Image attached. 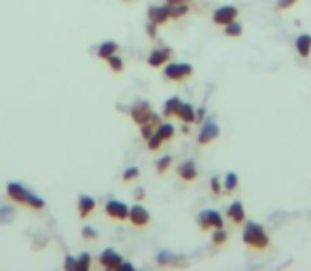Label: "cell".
Returning a JSON list of instances; mask_svg holds the SVG:
<instances>
[{
	"instance_id": "obj_38",
	"label": "cell",
	"mask_w": 311,
	"mask_h": 271,
	"mask_svg": "<svg viewBox=\"0 0 311 271\" xmlns=\"http://www.w3.org/2000/svg\"><path fill=\"white\" fill-rule=\"evenodd\" d=\"M123 3H136V0H123Z\"/></svg>"
},
{
	"instance_id": "obj_4",
	"label": "cell",
	"mask_w": 311,
	"mask_h": 271,
	"mask_svg": "<svg viewBox=\"0 0 311 271\" xmlns=\"http://www.w3.org/2000/svg\"><path fill=\"white\" fill-rule=\"evenodd\" d=\"M157 117H159V115H154L152 108H150V104L144 102V100H138V102L133 104L131 110H129V119H131V121L136 123L138 127L144 125V123H148V121H152V119H157Z\"/></svg>"
},
{
	"instance_id": "obj_36",
	"label": "cell",
	"mask_w": 311,
	"mask_h": 271,
	"mask_svg": "<svg viewBox=\"0 0 311 271\" xmlns=\"http://www.w3.org/2000/svg\"><path fill=\"white\" fill-rule=\"evenodd\" d=\"M193 0H165V5H191Z\"/></svg>"
},
{
	"instance_id": "obj_7",
	"label": "cell",
	"mask_w": 311,
	"mask_h": 271,
	"mask_svg": "<svg viewBox=\"0 0 311 271\" xmlns=\"http://www.w3.org/2000/svg\"><path fill=\"white\" fill-rule=\"evenodd\" d=\"M127 220L136 229H144V227H148V223H150V214H148V210L144 208L142 204H136V206L129 208V218Z\"/></svg>"
},
{
	"instance_id": "obj_12",
	"label": "cell",
	"mask_w": 311,
	"mask_h": 271,
	"mask_svg": "<svg viewBox=\"0 0 311 271\" xmlns=\"http://www.w3.org/2000/svg\"><path fill=\"white\" fill-rule=\"evenodd\" d=\"M218 136H220V127L216 125L214 121H210V123H205L201 127L199 138H197V144H199V146H207V144H212Z\"/></svg>"
},
{
	"instance_id": "obj_23",
	"label": "cell",
	"mask_w": 311,
	"mask_h": 271,
	"mask_svg": "<svg viewBox=\"0 0 311 271\" xmlns=\"http://www.w3.org/2000/svg\"><path fill=\"white\" fill-rule=\"evenodd\" d=\"M168 9H170V19H182L189 15L191 5H168Z\"/></svg>"
},
{
	"instance_id": "obj_15",
	"label": "cell",
	"mask_w": 311,
	"mask_h": 271,
	"mask_svg": "<svg viewBox=\"0 0 311 271\" xmlns=\"http://www.w3.org/2000/svg\"><path fill=\"white\" fill-rule=\"evenodd\" d=\"M96 199L91 195H81L79 197V204H76V210H79V216L81 218H89V214H93V210H96Z\"/></svg>"
},
{
	"instance_id": "obj_14",
	"label": "cell",
	"mask_w": 311,
	"mask_h": 271,
	"mask_svg": "<svg viewBox=\"0 0 311 271\" xmlns=\"http://www.w3.org/2000/svg\"><path fill=\"white\" fill-rule=\"evenodd\" d=\"M148 22L157 24V26L168 24L170 22V9H168V5H163V7H150L148 9Z\"/></svg>"
},
{
	"instance_id": "obj_9",
	"label": "cell",
	"mask_w": 311,
	"mask_h": 271,
	"mask_svg": "<svg viewBox=\"0 0 311 271\" xmlns=\"http://www.w3.org/2000/svg\"><path fill=\"white\" fill-rule=\"evenodd\" d=\"M98 263H100V267H104V269L115 271V269H119V267H121V263H123V256L117 252V250L106 248V250H104V252L100 254Z\"/></svg>"
},
{
	"instance_id": "obj_6",
	"label": "cell",
	"mask_w": 311,
	"mask_h": 271,
	"mask_svg": "<svg viewBox=\"0 0 311 271\" xmlns=\"http://www.w3.org/2000/svg\"><path fill=\"white\" fill-rule=\"evenodd\" d=\"M104 212H106L108 218L123 223V220L129 218V206L119 202V199H110V202H106V206H104Z\"/></svg>"
},
{
	"instance_id": "obj_20",
	"label": "cell",
	"mask_w": 311,
	"mask_h": 271,
	"mask_svg": "<svg viewBox=\"0 0 311 271\" xmlns=\"http://www.w3.org/2000/svg\"><path fill=\"white\" fill-rule=\"evenodd\" d=\"M226 242H229V231H226L224 227L212 229V246L214 248H222Z\"/></svg>"
},
{
	"instance_id": "obj_22",
	"label": "cell",
	"mask_w": 311,
	"mask_h": 271,
	"mask_svg": "<svg viewBox=\"0 0 311 271\" xmlns=\"http://www.w3.org/2000/svg\"><path fill=\"white\" fill-rule=\"evenodd\" d=\"M222 34H224V36H229V38H237V36H242V34H244V26L240 24V19H235V22L226 24V26L222 28Z\"/></svg>"
},
{
	"instance_id": "obj_34",
	"label": "cell",
	"mask_w": 311,
	"mask_h": 271,
	"mask_svg": "<svg viewBox=\"0 0 311 271\" xmlns=\"http://www.w3.org/2000/svg\"><path fill=\"white\" fill-rule=\"evenodd\" d=\"M89 267H91V256L83 252L81 258L76 260V269H89Z\"/></svg>"
},
{
	"instance_id": "obj_32",
	"label": "cell",
	"mask_w": 311,
	"mask_h": 271,
	"mask_svg": "<svg viewBox=\"0 0 311 271\" xmlns=\"http://www.w3.org/2000/svg\"><path fill=\"white\" fill-rule=\"evenodd\" d=\"M298 3V0H277V5H275V11H288L290 7H294Z\"/></svg>"
},
{
	"instance_id": "obj_8",
	"label": "cell",
	"mask_w": 311,
	"mask_h": 271,
	"mask_svg": "<svg viewBox=\"0 0 311 271\" xmlns=\"http://www.w3.org/2000/svg\"><path fill=\"white\" fill-rule=\"evenodd\" d=\"M172 55H174V51H172L170 47L152 49L150 55H148V59H146V64H148L150 68H163L168 62H172Z\"/></svg>"
},
{
	"instance_id": "obj_37",
	"label": "cell",
	"mask_w": 311,
	"mask_h": 271,
	"mask_svg": "<svg viewBox=\"0 0 311 271\" xmlns=\"http://www.w3.org/2000/svg\"><path fill=\"white\" fill-rule=\"evenodd\" d=\"M136 197H138V199H142V197H144V191H142V189H138V191H136Z\"/></svg>"
},
{
	"instance_id": "obj_35",
	"label": "cell",
	"mask_w": 311,
	"mask_h": 271,
	"mask_svg": "<svg viewBox=\"0 0 311 271\" xmlns=\"http://www.w3.org/2000/svg\"><path fill=\"white\" fill-rule=\"evenodd\" d=\"M64 267H66V269H76V260L72 258V256H68L66 263H64Z\"/></svg>"
},
{
	"instance_id": "obj_18",
	"label": "cell",
	"mask_w": 311,
	"mask_h": 271,
	"mask_svg": "<svg viewBox=\"0 0 311 271\" xmlns=\"http://www.w3.org/2000/svg\"><path fill=\"white\" fill-rule=\"evenodd\" d=\"M176 119H180L184 125H191V123L197 121V110H195L191 104L182 102V106H180V110H178V115H176Z\"/></svg>"
},
{
	"instance_id": "obj_21",
	"label": "cell",
	"mask_w": 311,
	"mask_h": 271,
	"mask_svg": "<svg viewBox=\"0 0 311 271\" xmlns=\"http://www.w3.org/2000/svg\"><path fill=\"white\" fill-rule=\"evenodd\" d=\"M180 106H182V100H180V98H170L168 102H165V106H163V117L174 119L176 115H178Z\"/></svg>"
},
{
	"instance_id": "obj_2",
	"label": "cell",
	"mask_w": 311,
	"mask_h": 271,
	"mask_svg": "<svg viewBox=\"0 0 311 271\" xmlns=\"http://www.w3.org/2000/svg\"><path fill=\"white\" fill-rule=\"evenodd\" d=\"M193 76V66L184 62H168L163 66V78L170 83H182Z\"/></svg>"
},
{
	"instance_id": "obj_19",
	"label": "cell",
	"mask_w": 311,
	"mask_h": 271,
	"mask_svg": "<svg viewBox=\"0 0 311 271\" xmlns=\"http://www.w3.org/2000/svg\"><path fill=\"white\" fill-rule=\"evenodd\" d=\"M154 134H157L163 142H170V140H174V136H176V127L170 121H161L157 125V129H154Z\"/></svg>"
},
{
	"instance_id": "obj_28",
	"label": "cell",
	"mask_w": 311,
	"mask_h": 271,
	"mask_svg": "<svg viewBox=\"0 0 311 271\" xmlns=\"http://www.w3.org/2000/svg\"><path fill=\"white\" fill-rule=\"evenodd\" d=\"M28 208H32V210H36V212H40V210H45V199H40V197H36L34 193H30V197H28V204H26Z\"/></svg>"
},
{
	"instance_id": "obj_3",
	"label": "cell",
	"mask_w": 311,
	"mask_h": 271,
	"mask_svg": "<svg viewBox=\"0 0 311 271\" xmlns=\"http://www.w3.org/2000/svg\"><path fill=\"white\" fill-rule=\"evenodd\" d=\"M197 225L203 233L212 229H218V227H224V216L218 212V210H201L199 216H197Z\"/></svg>"
},
{
	"instance_id": "obj_13",
	"label": "cell",
	"mask_w": 311,
	"mask_h": 271,
	"mask_svg": "<svg viewBox=\"0 0 311 271\" xmlns=\"http://www.w3.org/2000/svg\"><path fill=\"white\" fill-rule=\"evenodd\" d=\"M226 220H231V223L237 225V227L246 223V208L240 199H237V202H231V206L226 208Z\"/></svg>"
},
{
	"instance_id": "obj_24",
	"label": "cell",
	"mask_w": 311,
	"mask_h": 271,
	"mask_svg": "<svg viewBox=\"0 0 311 271\" xmlns=\"http://www.w3.org/2000/svg\"><path fill=\"white\" fill-rule=\"evenodd\" d=\"M222 187H224V193H235L237 187H240V178H237V174H235V172H229V174H226Z\"/></svg>"
},
{
	"instance_id": "obj_17",
	"label": "cell",
	"mask_w": 311,
	"mask_h": 271,
	"mask_svg": "<svg viewBox=\"0 0 311 271\" xmlns=\"http://www.w3.org/2000/svg\"><path fill=\"white\" fill-rule=\"evenodd\" d=\"M294 49L300 57H309L311 55V34H298L294 41Z\"/></svg>"
},
{
	"instance_id": "obj_5",
	"label": "cell",
	"mask_w": 311,
	"mask_h": 271,
	"mask_svg": "<svg viewBox=\"0 0 311 271\" xmlns=\"http://www.w3.org/2000/svg\"><path fill=\"white\" fill-rule=\"evenodd\" d=\"M237 17H240V9H237L235 5H222L212 13V24L218 26V28H224L226 24L235 22Z\"/></svg>"
},
{
	"instance_id": "obj_25",
	"label": "cell",
	"mask_w": 311,
	"mask_h": 271,
	"mask_svg": "<svg viewBox=\"0 0 311 271\" xmlns=\"http://www.w3.org/2000/svg\"><path fill=\"white\" fill-rule=\"evenodd\" d=\"M106 64H108V68H110L115 74H121L123 70H125V62H123V57H121L119 53H115L112 57H108V59H106Z\"/></svg>"
},
{
	"instance_id": "obj_1",
	"label": "cell",
	"mask_w": 311,
	"mask_h": 271,
	"mask_svg": "<svg viewBox=\"0 0 311 271\" xmlns=\"http://www.w3.org/2000/svg\"><path fill=\"white\" fill-rule=\"evenodd\" d=\"M242 242L248 250H252V252H265V250L271 248V237H269L265 227L254 223V220H246L244 223Z\"/></svg>"
},
{
	"instance_id": "obj_31",
	"label": "cell",
	"mask_w": 311,
	"mask_h": 271,
	"mask_svg": "<svg viewBox=\"0 0 311 271\" xmlns=\"http://www.w3.org/2000/svg\"><path fill=\"white\" fill-rule=\"evenodd\" d=\"M146 146H148V150H159V148L163 146V140H161L157 134H152V136L146 140Z\"/></svg>"
},
{
	"instance_id": "obj_10",
	"label": "cell",
	"mask_w": 311,
	"mask_h": 271,
	"mask_svg": "<svg viewBox=\"0 0 311 271\" xmlns=\"http://www.w3.org/2000/svg\"><path fill=\"white\" fill-rule=\"evenodd\" d=\"M7 197L11 199L13 204L26 206L28 204V197H30V191L24 185H19V183H9L7 185Z\"/></svg>"
},
{
	"instance_id": "obj_16",
	"label": "cell",
	"mask_w": 311,
	"mask_h": 271,
	"mask_svg": "<svg viewBox=\"0 0 311 271\" xmlns=\"http://www.w3.org/2000/svg\"><path fill=\"white\" fill-rule=\"evenodd\" d=\"M119 51H121L119 43H115V41H104V43L98 47V57L102 59V62H106L108 57H112V55L119 53Z\"/></svg>"
},
{
	"instance_id": "obj_27",
	"label": "cell",
	"mask_w": 311,
	"mask_h": 271,
	"mask_svg": "<svg viewBox=\"0 0 311 271\" xmlns=\"http://www.w3.org/2000/svg\"><path fill=\"white\" fill-rule=\"evenodd\" d=\"M157 263H159V265H184L182 260H178L176 256H172L170 252H161V254L157 256Z\"/></svg>"
},
{
	"instance_id": "obj_11",
	"label": "cell",
	"mask_w": 311,
	"mask_h": 271,
	"mask_svg": "<svg viewBox=\"0 0 311 271\" xmlns=\"http://www.w3.org/2000/svg\"><path fill=\"white\" fill-rule=\"evenodd\" d=\"M176 174H178V178L182 180V183L191 185L197 180V176H199V172H197V165L193 159H186V161H182L178 167H176Z\"/></svg>"
},
{
	"instance_id": "obj_26",
	"label": "cell",
	"mask_w": 311,
	"mask_h": 271,
	"mask_svg": "<svg viewBox=\"0 0 311 271\" xmlns=\"http://www.w3.org/2000/svg\"><path fill=\"white\" fill-rule=\"evenodd\" d=\"M172 163H174V157H172V155L161 157L159 161H157V172H159V174H168V169L172 167Z\"/></svg>"
},
{
	"instance_id": "obj_29",
	"label": "cell",
	"mask_w": 311,
	"mask_h": 271,
	"mask_svg": "<svg viewBox=\"0 0 311 271\" xmlns=\"http://www.w3.org/2000/svg\"><path fill=\"white\" fill-rule=\"evenodd\" d=\"M136 178H140V169L138 167H127L123 172V183H133Z\"/></svg>"
},
{
	"instance_id": "obj_33",
	"label": "cell",
	"mask_w": 311,
	"mask_h": 271,
	"mask_svg": "<svg viewBox=\"0 0 311 271\" xmlns=\"http://www.w3.org/2000/svg\"><path fill=\"white\" fill-rule=\"evenodd\" d=\"M81 235H83V239H98V231L93 229V227H83V231H81Z\"/></svg>"
},
{
	"instance_id": "obj_30",
	"label": "cell",
	"mask_w": 311,
	"mask_h": 271,
	"mask_svg": "<svg viewBox=\"0 0 311 271\" xmlns=\"http://www.w3.org/2000/svg\"><path fill=\"white\" fill-rule=\"evenodd\" d=\"M210 185H212V193H214L216 197H220V195L224 193V187H222V183H220V176H214Z\"/></svg>"
}]
</instances>
